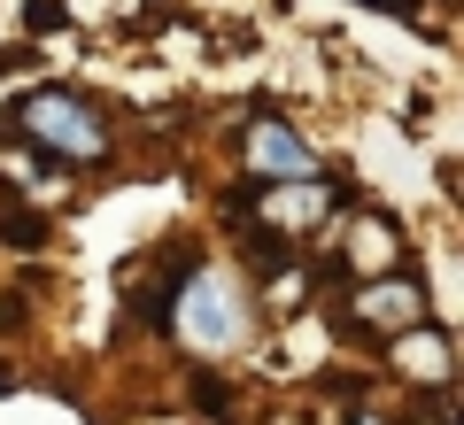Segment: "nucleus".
I'll return each instance as SVG.
<instances>
[{
  "instance_id": "20e7f679",
  "label": "nucleus",
  "mask_w": 464,
  "mask_h": 425,
  "mask_svg": "<svg viewBox=\"0 0 464 425\" xmlns=\"http://www.w3.org/2000/svg\"><path fill=\"white\" fill-rule=\"evenodd\" d=\"M426 317V295H418L411 278H372L364 295H356V325H387L402 341V325H418Z\"/></svg>"
},
{
  "instance_id": "39448f33",
  "label": "nucleus",
  "mask_w": 464,
  "mask_h": 425,
  "mask_svg": "<svg viewBox=\"0 0 464 425\" xmlns=\"http://www.w3.org/2000/svg\"><path fill=\"white\" fill-rule=\"evenodd\" d=\"M395 363H402L411 379H426V387H441V379H449V341H441V333H426V325H418L411 341H395Z\"/></svg>"
},
{
  "instance_id": "7ed1b4c3",
  "label": "nucleus",
  "mask_w": 464,
  "mask_h": 425,
  "mask_svg": "<svg viewBox=\"0 0 464 425\" xmlns=\"http://www.w3.org/2000/svg\"><path fill=\"white\" fill-rule=\"evenodd\" d=\"M240 163H248L256 186H317V179H325L317 155H310V140H302L295 124H279V116H256V124H248Z\"/></svg>"
},
{
  "instance_id": "423d86ee",
  "label": "nucleus",
  "mask_w": 464,
  "mask_h": 425,
  "mask_svg": "<svg viewBox=\"0 0 464 425\" xmlns=\"http://www.w3.org/2000/svg\"><path fill=\"white\" fill-rule=\"evenodd\" d=\"M364 8H387V16H418V0H364Z\"/></svg>"
},
{
  "instance_id": "f03ea898",
  "label": "nucleus",
  "mask_w": 464,
  "mask_h": 425,
  "mask_svg": "<svg viewBox=\"0 0 464 425\" xmlns=\"http://www.w3.org/2000/svg\"><path fill=\"white\" fill-rule=\"evenodd\" d=\"M8 124H16L39 155H54V163H101V155H109V116H101V101L70 93V85L24 93L16 109H8Z\"/></svg>"
},
{
  "instance_id": "f257e3e1",
  "label": "nucleus",
  "mask_w": 464,
  "mask_h": 425,
  "mask_svg": "<svg viewBox=\"0 0 464 425\" xmlns=\"http://www.w3.org/2000/svg\"><path fill=\"white\" fill-rule=\"evenodd\" d=\"M163 325L179 333L194 356H232V348L248 341L256 310H248V286L225 271V263H186V278L170 286V310Z\"/></svg>"
}]
</instances>
